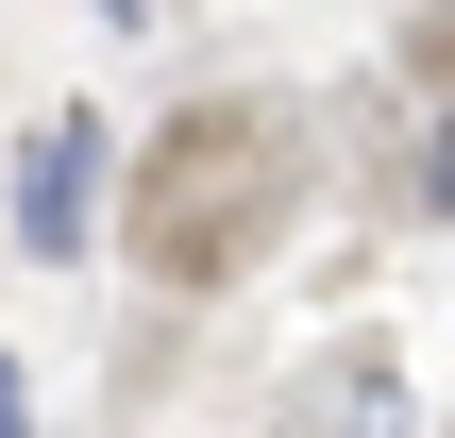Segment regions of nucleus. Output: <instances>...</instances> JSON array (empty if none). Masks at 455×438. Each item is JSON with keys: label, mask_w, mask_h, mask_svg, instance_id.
Listing matches in <instances>:
<instances>
[{"label": "nucleus", "mask_w": 455, "mask_h": 438, "mask_svg": "<svg viewBox=\"0 0 455 438\" xmlns=\"http://www.w3.org/2000/svg\"><path fill=\"white\" fill-rule=\"evenodd\" d=\"M270 186V135L253 118H169V152H152V203H135V253L169 270V287H203V270H236L253 253V203Z\"/></svg>", "instance_id": "f257e3e1"}, {"label": "nucleus", "mask_w": 455, "mask_h": 438, "mask_svg": "<svg viewBox=\"0 0 455 438\" xmlns=\"http://www.w3.org/2000/svg\"><path fill=\"white\" fill-rule=\"evenodd\" d=\"M84 186H101V118H34L17 135V253H84Z\"/></svg>", "instance_id": "f03ea898"}, {"label": "nucleus", "mask_w": 455, "mask_h": 438, "mask_svg": "<svg viewBox=\"0 0 455 438\" xmlns=\"http://www.w3.org/2000/svg\"><path fill=\"white\" fill-rule=\"evenodd\" d=\"M422 203H439V219H455V118H439V152H422Z\"/></svg>", "instance_id": "7ed1b4c3"}, {"label": "nucleus", "mask_w": 455, "mask_h": 438, "mask_svg": "<svg viewBox=\"0 0 455 438\" xmlns=\"http://www.w3.org/2000/svg\"><path fill=\"white\" fill-rule=\"evenodd\" d=\"M0 438H34V422H17V371H0Z\"/></svg>", "instance_id": "20e7f679"}]
</instances>
